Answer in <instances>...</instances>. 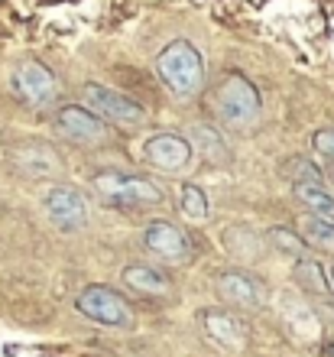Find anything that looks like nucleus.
<instances>
[{"instance_id":"f257e3e1","label":"nucleus","mask_w":334,"mask_h":357,"mask_svg":"<svg viewBox=\"0 0 334 357\" xmlns=\"http://www.w3.org/2000/svg\"><path fill=\"white\" fill-rule=\"evenodd\" d=\"M156 75L176 98H195L204 85V56L185 39H172L156 56Z\"/></svg>"},{"instance_id":"f03ea898","label":"nucleus","mask_w":334,"mask_h":357,"mask_svg":"<svg viewBox=\"0 0 334 357\" xmlns=\"http://www.w3.org/2000/svg\"><path fill=\"white\" fill-rule=\"evenodd\" d=\"M214 111L231 127H241V130L253 127L263 114L260 88L253 85L247 75H241V72H227V75H221L218 88H214Z\"/></svg>"},{"instance_id":"7ed1b4c3","label":"nucleus","mask_w":334,"mask_h":357,"mask_svg":"<svg viewBox=\"0 0 334 357\" xmlns=\"http://www.w3.org/2000/svg\"><path fill=\"white\" fill-rule=\"evenodd\" d=\"M94 192L107 202V205H159L162 192L143 176H130V172H101L94 176Z\"/></svg>"},{"instance_id":"20e7f679","label":"nucleus","mask_w":334,"mask_h":357,"mask_svg":"<svg viewBox=\"0 0 334 357\" xmlns=\"http://www.w3.org/2000/svg\"><path fill=\"white\" fill-rule=\"evenodd\" d=\"M75 309L82 312L84 319L98 321V325H107V328H130V305L111 289V286H101V282H91L78 292L75 299Z\"/></svg>"},{"instance_id":"39448f33","label":"nucleus","mask_w":334,"mask_h":357,"mask_svg":"<svg viewBox=\"0 0 334 357\" xmlns=\"http://www.w3.org/2000/svg\"><path fill=\"white\" fill-rule=\"evenodd\" d=\"M84 101H88V111H91L98 121L121 123V127H139V123H146V111H143L137 101H130L127 94L114 91V88H107V85H84Z\"/></svg>"},{"instance_id":"423d86ee","label":"nucleus","mask_w":334,"mask_h":357,"mask_svg":"<svg viewBox=\"0 0 334 357\" xmlns=\"http://www.w3.org/2000/svg\"><path fill=\"white\" fill-rule=\"evenodd\" d=\"M43 208L52 218V225L62 231H82L88 225V202L78 188L72 185H52L43 195Z\"/></svg>"},{"instance_id":"0eeeda50","label":"nucleus","mask_w":334,"mask_h":357,"mask_svg":"<svg viewBox=\"0 0 334 357\" xmlns=\"http://www.w3.org/2000/svg\"><path fill=\"white\" fill-rule=\"evenodd\" d=\"M56 130L66 137L68 143H82V146H94V143L107 140V127L98 121L88 107L82 104H66L56 114Z\"/></svg>"},{"instance_id":"6e6552de","label":"nucleus","mask_w":334,"mask_h":357,"mask_svg":"<svg viewBox=\"0 0 334 357\" xmlns=\"http://www.w3.org/2000/svg\"><path fill=\"white\" fill-rule=\"evenodd\" d=\"M143 160L153 162V166H159V169H182V166H188V160H192V143H188V137H182V133H153V137H146L143 140Z\"/></svg>"},{"instance_id":"1a4fd4ad","label":"nucleus","mask_w":334,"mask_h":357,"mask_svg":"<svg viewBox=\"0 0 334 357\" xmlns=\"http://www.w3.org/2000/svg\"><path fill=\"white\" fill-rule=\"evenodd\" d=\"M13 91L29 104H49V101H56L59 82L43 62L26 59V62H20L17 72H13Z\"/></svg>"},{"instance_id":"9d476101","label":"nucleus","mask_w":334,"mask_h":357,"mask_svg":"<svg viewBox=\"0 0 334 357\" xmlns=\"http://www.w3.org/2000/svg\"><path fill=\"white\" fill-rule=\"evenodd\" d=\"M143 244L153 250L156 257L169 260V264H185L192 254V244L182 227H176L172 221H149L143 231Z\"/></svg>"},{"instance_id":"9b49d317","label":"nucleus","mask_w":334,"mask_h":357,"mask_svg":"<svg viewBox=\"0 0 334 357\" xmlns=\"http://www.w3.org/2000/svg\"><path fill=\"white\" fill-rule=\"evenodd\" d=\"M218 292L227 305H237V309H260L263 305V289L257 276L241 270H224L218 276Z\"/></svg>"},{"instance_id":"f8f14e48","label":"nucleus","mask_w":334,"mask_h":357,"mask_svg":"<svg viewBox=\"0 0 334 357\" xmlns=\"http://www.w3.org/2000/svg\"><path fill=\"white\" fill-rule=\"evenodd\" d=\"M17 169L26 172V176H59L62 172V162L52 153V146L46 143H29L17 153Z\"/></svg>"},{"instance_id":"ddd939ff","label":"nucleus","mask_w":334,"mask_h":357,"mask_svg":"<svg viewBox=\"0 0 334 357\" xmlns=\"http://www.w3.org/2000/svg\"><path fill=\"white\" fill-rule=\"evenodd\" d=\"M202 321H204V331H208L218 344H224V348H241L243 344V328H241V321L234 319L231 312L208 309L202 315Z\"/></svg>"},{"instance_id":"4468645a","label":"nucleus","mask_w":334,"mask_h":357,"mask_svg":"<svg viewBox=\"0 0 334 357\" xmlns=\"http://www.w3.org/2000/svg\"><path fill=\"white\" fill-rule=\"evenodd\" d=\"M123 282L137 292H146V296H162V292H169V280L159 270H153V266H139V264L127 266V270H123Z\"/></svg>"},{"instance_id":"2eb2a0df","label":"nucleus","mask_w":334,"mask_h":357,"mask_svg":"<svg viewBox=\"0 0 334 357\" xmlns=\"http://www.w3.org/2000/svg\"><path fill=\"white\" fill-rule=\"evenodd\" d=\"M296 198L312 211V218L334 225V195H328L321 185H296Z\"/></svg>"},{"instance_id":"dca6fc26","label":"nucleus","mask_w":334,"mask_h":357,"mask_svg":"<svg viewBox=\"0 0 334 357\" xmlns=\"http://www.w3.org/2000/svg\"><path fill=\"white\" fill-rule=\"evenodd\" d=\"M282 176L292 182V185H325V176L308 156H292V160L282 162Z\"/></svg>"},{"instance_id":"f3484780","label":"nucleus","mask_w":334,"mask_h":357,"mask_svg":"<svg viewBox=\"0 0 334 357\" xmlns=\"http://www.w3.org/2000/svg\"><path fill=\"white\" fill-rule=\"evenodd\" d=\"M296 282L302 286V289H308V292H318V296H325L328 292L325 270H321V264L308 260V257H302V260L296 264Z\"/></svg>"},{"instance_id":"a211bd4d","label":"nucleus","mask_w":334,"mask_h":357,"mask_svg":"<svg viewBox=\"0 0 334 357\" xmlns=\"http://www.w3.org/2000/svg\"><path fill=\"white\" fill-rule=\"evenodd\" d=\"M302 234H305L315 247H321V250L334 254V225H331V221H321V218H305V221H302Z\"/></svg>"},{"instance_id":"6ab92c4d","label":"nucleus","mask_w":334,"mask_h":357,"mask_svg":"<svg viewBox=\"0 0 334 357\" xmlns=\"http://www.w3.org/2000/svg\"><path fill=\"white\" fill-rule=\"evenodd\" d=\"M269 241L276 244V250H282V254H289V257H296V260H302V257H305L302 234H296L292 227H273V231H269Z\"/></svg>"},{"instance_id":"aec40b11","label":"nucleus","mask_w":334,"mask_h":357,"mask_svg":"<svg viewBox=\"0 0 334 357\" xmlns=\"http://www.w3.org/2000/svg\"><path fill=\"white\" fill-rule=\"evenodd\" d=\"M182 211L192 221H204L208 218V198L198 185H182Z\"/></svg>"},{"instance_id":"412c9836","label":"nucleus","mask_w":334,"mask_h":357,"mask_svg":"<svg viewBox=\"0 0 334 357\" xmlns=\"http://www.w3.org/2000/svg\"><path fill=\"white\" fill-rule=\"evenodd\" d=\"M192 137H195L198 150H202L208 160H224V150H227V146H224V140L211 130V127H195V130H192Z\"/></svg>"},{"instance_id":"4be33fe9","label":"nucleus","mask_w":334,"mask_h":357,"mask_svg":"<svg viewBox=\"0 0 334 357\" xmlns=\"http://www.w3.org/2000/svg\"><path fill=\"white\" fill-rule=\"evenodd\" d=\"M312 146H315L321 156H328V160H334V127H325V130H315V137H312Z\"/></svg>"},{"instance_id":"5701e85b","label":"nucleus","mask_w":334,"mask_h":357,"mask_svg":"<svg viewBox=\"0 0 334 357\" xmlns=\"http://www.w3.org/2000/svg\"><path fill=\"white\" fill-rule=\"evenodd\" d=\"M321 357H334V344H328V348L321 351Z\"/></svg>"},{"instance_id":"b1692460","label":"nucleus","mask_w":334,"mask_h":357,"mask_svg":"<svg viewBox=\"0 0 334 357\" xmlns=\"http://www.w3.org/2000/svg\"><path fill=\"white\" fill-rule=\"evenodd\" d=\"M331 280H334V266H331Z\"/></svg>"}]
</instances>
